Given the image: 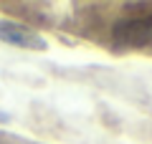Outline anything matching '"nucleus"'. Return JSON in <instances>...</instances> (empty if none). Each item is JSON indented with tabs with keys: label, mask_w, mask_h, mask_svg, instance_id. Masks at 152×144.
<instances>
[{
	"label": "nucleus",
	"mask_w": 152,
	"mask_h": 144,
	"mask_svg": "<svg viewBox=\"0 0 152 144\" xmlns=\"http://www.w3.org/2000/svg\"><path fill=\"white\" fill-rule=\"evenodd\" d=\"M8 121H10V116H8L5 111H0V124H8Z\"/></svg>",
	"instance_id": "nucleus-3"
},
{
	"label": "nucleus",
	"mask_w": 152,
	"mask_h": 144,
	"mask_svg": "<svg viewBox=\"0 0 152 144\" xmlns=\"http://www.w3.org/2000/svg\"><path fill=\"white\" fill-rule=\"evenodd\" d=\"M0 41L15 48H26V51H46L48 41L41 33H36L33 28L23 25L18 20H0Z\"/></svg>",
	"instance_id": "nucleus-2"
},
{
	"label": "nucleus",
	"mask_w": 152,
	"mask_h": 144,
	"mask_svg": "<svg viewBox=\"0 0 152 144\" xmlns=\"http://www.w3.org/2000/svg\"><path fill=\"white\" fill-rule=\"evenodd\" d=\"M112 38L119 48H145L152 46V13L150 15L122 18L114 23Z\"/></svg>",
	"instance_id": "nucleus-1"
},
{
	"label": "nucleus",
	"mask_w": 152,
	"mask_h": 144,
	"mask_svg": "<svg viewBox=\"0 0 152 144\" xmlns=\"http://www.w3.org/2000/svg\"><path fill=\"white\" fill-rule=\"evenodd\" d=\"M0 144H3V142H0Z\"/></svg>",
	"instance_id": "nucleus-4"
}]
</instances>
